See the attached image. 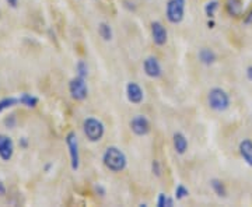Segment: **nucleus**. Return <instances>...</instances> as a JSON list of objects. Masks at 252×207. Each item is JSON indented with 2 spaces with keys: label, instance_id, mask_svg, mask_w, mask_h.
Masks as SVG:
<instances>
[{
  "label": "nucleus",
  "instance_id": "nucleus-1",
  "mask_svg": "<svg viewBox=\"0 0 252 207\" xmlns=\"http://www.w3.org/2000/svg\"><path fill=\"white\" fill-rule=\"evenodd\" d=\"M102 164L108 171L114 174L124 172L127 167V157L117 146H109L102 154Z\"/></svg>",
  "mask_w": 252,
  "mask_h": 207
},
{
  "label": "nucleus",
  "instance_id": "nucleus-2",
  "mask_svg": "<svg viewBox=\"0 0 252 207\" xmlns=\"http://www.w3.org/2000/svg\"><path fill=\"white\" fill-rule=\"evenodd\" d=\"M231 99L230 95L225 90L221 87H213L210 89L209 94H207V105L209 108L213 109L215 112H224L230 108Z\"/></svg>",
  "mask_w": 252,
  "mask_h": 207
},
{
  "label": "nucleus",
  "instance_id": "nucleus-3",
  "mask_svg": "<svg viewBox=\"0 0 252 207\" xmlns=\"http://www.w3.org/2000/svg\"><path fill=\"white\" fill-rule=\"evenodd\" d=\"M83 133L91 143H98L105 135V126L98 118L87 117L83 120Z\"/></svg>",
  "mask_w": 252,
  "mask_h": 207
},
{
  "label": "nucleus",
  "instance_id": "nucleus-4",
  "mask_svg": "<svg viewBox=\"0 0 252 207\" xmlns=\"http://www.w3.org/2000/svg\"><path fill=\"white\" fill-rule=\"evenodd\" d=\"M185 0H168L165 6V17L171 24H180L185 17Z\"/></svg>",
  "mask_w": 252,
  "mask_h": 207
},
{
  "label": "nucleus",
  "instance_id": "nucleus-5",
  "mask_svg": "<svg viewBox=\"0 0 252 207\" xmlns=\"http://www.w3.org/2000/svg\"><path fill=\"white\" fill-rule=\"evenodd\" d=\"M69 94L74 101H79V102L87 99V97H89V86L86 83V79L79 77V76L73 77L72 80L69 81Z\"/></svg>",
  "mask_w": 252,
  "mask_h": 207
},
{
  "label": "nucleus",
  "instance_id": "nucleus-6",
  "mask_svg": "<svg viewBox=\"0 0 252 207\" xmlns=\"http://www.w3.org/2000/svg\"><path fill=\"white\" fill-rule=\"evenodd\" d=\"M66 146L69 148V155H70V165L73 171H77L80 168V150H79V140L77 135L74 132H69L64 137Z\"/></svg>",
  "mask_w": 252,
  "mask_h": 207
},
{
  "label": "nucleus",
  "instance_id": "nucleus-7",
  "mask_svg": "<svg viewBox=\"0 0 252 207\" xmlns=\"http://www.w3.org/2000/svg\"><path fill=\"white\" fill-rule=\"evenodd\" d=\"M129 126H130V130L132 133L139 137H143V136H147L152 130V125H150V120L144 115H136L130 119L129 122Z\"/></svg>",
  "mask_w": 252,
  "mask_h": 207
},
{
  "label": "nucleus",
  "instance_id": "nucleus-8",
  "mask_svg": "<svg viewBox=\"0 0 252 207\" xmlns=\"http://www.w3.org/2000/svg\"><path fill=\"white\" fill-rule=\"evenodd\" d=\"M143 72L150 79H160L162 76V67L156 56H147L143 60Z\"/></svg>",
  "mask_w": 252,
  "mask_h": 207
},
{
  "label": "nucleus",
  "instance_id": "nucleus-9",
  "mask_svg": "<svg viewBox=\"0 0 252 207\" xmlns=\"http://www.w3.org/2000/svg\"><path fill=\"white\" fill-rule=\"evenodd\" d=\"M150 31H152V39L154 45L164 46L168 41V31L164 27V24L160 21H153L150 24Z\"/></svg>",
  "mask_w": 252,
  "mask_h": 207
},
{
  "label": "nucleus",
  "instance_id": "nucleus-10",
  "mask_svg": "<svg viewBox=\"0 0 252 207\" xmlns=\"http://www.w3.org/2000/svg\"><path fill=\"white\" fill-rule=\"evenodd\" d=\"M126 98L133 105H140L144 99L143 89L136 81H129L126 84Z\"/></svg>",
  "mask_w": 252,
  "mask_h": 207
},
{
  "label": "nucleus",
  "instance_id": "nucleus-11",
  "mask_svg": "<svg viewBox=\"0 0 252 207\" xmlns=\"http://www.w3.org/2000/svg\"><path fill=\"white\" fill-rule=\"evenodd\" d=\"M14 155V142L7 135L0 133V160L9 162Z\"/></svg>",
  "mask_w": 252,
  "mask_h": 207
},
{
  "label": "nucleus",
  "instance_id": "nucleus-12",
  "mask_svg": "<svg viewBox=\"0 0 252 207\" xmlns=\"http://www.w3.org/2000/svg\"><path fill=\"white\" fill-rule=\"evenodd\" d=\"M172 146H174V150L177 151V154L180 155H184V154L188 151V139L187 136L184 135L182 132H175L172 135Z\"/></svg>",
  "mask_w": 252,
  "mask_h": 207
},
{
  "label": "nucleus",
  "instance_id": "nucleus-13",
  "mask_svg": "<svg viewBox=\"0 0 252 207\" xmlns=\"http://www.w3.org/2000/svg\"><path fill=\"white\" fill-rule=\"evenodd\" d=\"M238 151L247 165L252 167V140L251 139H244L238 144Z\"/></svg>",
  "mask_w": 252,
  "mask_h": 207
},
{
  "label": "nucleus",
  "instance_id": "nucleus-14",
  "mask_svg": "<svg viewBox=\"0 0 252 207\" xmlns=\"http://www.w3.org/2000/svg\"><path fill=\"white\" fill-rule=\"evenodd\" d=\"M198 59L202 64L210 66V64H213L217 60V55L216 52H215L213 49H210V48H202V49H199Z\"/></svg>",
  "mask_w": 252,
  "mask_h": 207
},
{
  "label": "nucleus",
  "instance_id": "nucleus-15",
  "mask_svg": "<svg viewBox=\"0 0 252 207\" xmlns=\"http://www.w3.org/2000/svg\"><path fill=\"white\" fill-rule=\"evenodd\" d=\"M225 11L231 17L243 16V0H225Z\"/></svg>",
  "mask_w": 252,
  "mask_h": 207
},
{
  "label": "nucleus",
  "instance_id": "nucleus-16",
  "mask_svg": "<svg viewBox=\"0 0 252 207\" xmlns=\"http://www.w3.org/2000/svg\"><path fill=\"white\" fill-rule=\"evenodd\" d=\"M18 99H20V104L24 105V107H27V108H35L36 105H38V102H39L38 97L30 94V92H23V94H20Z\"/></svg>",
  "mask_w": 252,
  "mask_h": 207
},
{
  "label": "nucleus",
  "instance_id": "nucleus-17",
  "mask_svg": "<svg viewBox=\"0 0 252 207\" xmlns=\"http://www.w3.org/2000/svg\"><path fill=\"white\" fill-rule=\"evenodd\" d=\"M210 186H212V189L213 192L216 193L219 198H227V188H225L224 182L221 179H217V178H213V179H210Z\"/></svg>",
  "mask_w": 252,
  "mask_h": 207
},
{
  "label": "nucleus",
  "instance_id": "nucleus-18",
  "mask_svg": "<svg viewBox=\"0 0 252 207\" xmlns=\"http://www.w3.org/2000/svg\"><path fill=\"white\" fill-rule=\"evenodd\" d=\"M98 35L101 36L105 42H109V41L114 38V31H112V27L109 26L108 23H99Z\"/></svg>",
  "mask_w": 252,
  "mask_h": 207
},
{
  "label": "nucleus",
  "instance_id": "nucleus-19",
  "mask_svg": "<svg viewBox=\"0 0 252 207\" xmlns=\"http://www.w3.org/2000/svg\"><path fill=\"white\" fill-rule=\"evenodd\" d=\"M20 104V99L18 97H4V98L0 99V114L4 112L6 109L13 108Z\"/></svg>",
  "mask_w": 252,
  "mask_h": 207
},
{
  "label": "nucleus",
  "instance_id": "nucleus-20",
  "mask_svg": "<svg viewBox=\"0 0 252 207\" xmlns=\"http://www.w3.org/2000/svg\"><path fill=\"white\" fill-rule=\"evenodd\" d=\"M219 6H220V1L219 0H209L206 4H205V14L209 18H213L215 14H216V11L219 10Z\"/></svg>",
  "mask_w": 252,
  "mask_h": 207
},
{
  "label": "nucleus",
  "instance_id": "nucleus-21",
  "mask_svg": "<svg viewBox=\"0 0 252 207\" xmlns=\"http://www.w3.org/2000/svg\"><path fill=\"white\" fill-rule=\"evenodd\" d=\"M76 76L79 77H83V79H87L89 76V66H87V62L86 60H77L76 63Z\"/></svg>",
  "mask_w": 252,
  "mask_h": 207
},
{
  "label": "nucleus",
  "instance_id": "nucleus-22",
  "mask_svg": "<svg viewBox=\"0 0 252 207\" xmlns=\"http://www.w3.org/2000/svg\"><path fill=\"white\" fill-rule=\"evenodd\" d=\"M174 206V199L167 196L165 193H158L157 196V207H172Z\"/></svg>",
  "mask_w": 252,
  "mask_h": 207
},
{
  "label": "nucleus",
  "instance_id": "nucleus-23",
  "mask_svg": "<svg viewBox=\"0 0 252 207\" xmlns=\"http://www.w3.org/2000/svg\"><path fill=\"white\" fill-rule=\"evenodd\" d=\"M174 195H175L174 198L177 199V200H182V199L188 198L189 196V189L185 186V185L180 183V185H177V188H175V193H174Z\"/></svg>",
  "mask_w": 252,
  "mask_h": 207
},
{
  "label": "nucleus",
  "instance_id": "nucleus-24",
  "mask_svg": "<svg viewBox=\"0 0 252 207\" xmlns=\"http://www.w3.org/2000/svg\"><path fill=\"white\" fill-rule=\"evenodd\" d=\"M152 172H153V175H156L157 178L161 177V164H160L158 160H153L152 161Z\"/></svg>",
  "mask_w": 252,
  "mask_h": 207
},
{
  "label": "nucleus",
  "instance_id": "nucleus-25",
  "mask_svg": "<svg viewBox=\"0 0 252 207\" xmlns=\"http://www.w3.org/2000/svg\"><path fill=\"white\" fill-rule=\"evenodd\" d=\"M3 123H4V126L7 127V129H14L16 123H17L16 115H9V117H7L6 119H4V120H3Z\"/></svg>",
  "mask_w": 252,
  "mask_h": 207
},
{
  "label": "nucleus",
  "instance_id": "nucleus-26",
  "mask_svg": "<svg viewBox=\"0 0 252 207\" xmlns=\"http://www.w3.org/2000/svg\"><path fill=\"white\" fill-rule=\"evenodd\" d=\"M94 192H95L97 195H99L101 198H104V196L107 195V190H105V188H104L101 183H95V185H94Z\"/></svg>",
  "mask_w": 252,
  "mask_h": 207
},
{
  "label": "nucleus",
  "instance_id": "nucleus-27",
  "mask_svg": "<svg viewBox=\"0 0 252 207\" xmlns=\"http://www.w3.org/2000/svg\"><path fill=\"white\" fill-rule=\"evenodd\" d=\"M244 24H247V26L252 24V9L244 16Z\"/></svg>",
  "mask_w": 252,
  "mask_h": 207
},
{
  "label": "nucleus",
  "instance_id": "nucleus-28",
  "mask_svg": "<svg viewBox=\"0 0 252 207\" xmlns=\"http://www.w3.org/2000/svg\"><path fill=\"white\" fill-rule=\"evenodd\" d=\"M18 144H20V148H24V150H26L28 147V139L27 137H21Z\"/></svg>",
  "mask_w": 252,
  "mask_h": 207
},
{
  "label": "nucleus",
  "instance_id": "nucleus-29",
  "mask_svg": "<svg viewBox=\"0 0 252 207\" xmlns=\"http://www.w3.org/2000/svg\"><path fill=\"white\" fill-rule=\"evenodd\" d=\"M6 3L9 4L11 9H17L18 7V0H6Z\"/></svg>",
  "mask_w": 252,
  "mask_h": 207
},
{
  "label": "nucleus",
  "instance_id": "nucleus-30",
  "mask_svg": "<svg viewBox=\"0 0 252 207\" xmlns=\"http://www.w3.org/2000/svg\"><path fill=\"white\" fill-rule=\"evenodd\" d=\"M6 195V185L3 180H0V196H4Z\"/></svg>",
  "mask_w": 252,
  "mask_h": 207
},
{
  "label": "nucleus",
  "instance_id": "nucleus-31",
  "mask_svg": "<svg viewBox=\"0 0 252 207\" xmlns=\"http://www.w3.org/2000/svg\"><path fill=\"white\" fill-rule=\"evenodd\" d=\"M247 79L252 83V66L247 67Z\"/></svg>",
  "mask_w": 252,
  "mask_h": 207
},
{
  "label": "nucleus",
  "instance_id": "nucleus-32",
  "mask_svg": "<svg viewBox=\"0 0 252 207\" xmlns=\"http://www.w3.org/2000/svg\"><path fill=\"white\" fill-rule=\"evenodd\" d=\"M51 168H52V164H51V162H49V164H46L45 165V168H44V170H45L46 172L49 171V170H51Z\"/></svg>",
  "mask_w": 252,
  "mask_h": 207
},
{
  "label": "nucleus",
  "instance_id": "nucleus-33",
  "mask_svg": "<svg viewBox=\"0 0 252 207\" xmlns=\"http://www.w3.org/2000/svg\"><path fill=\"white\" fill-rule=\"evenodd\" d=\"M207 26H209V28H213L215 27V23H213V21H209V23H207Z\"/></svg>",
  "mask_w": 252,
  "mask_h": 207
}]
</instances>
